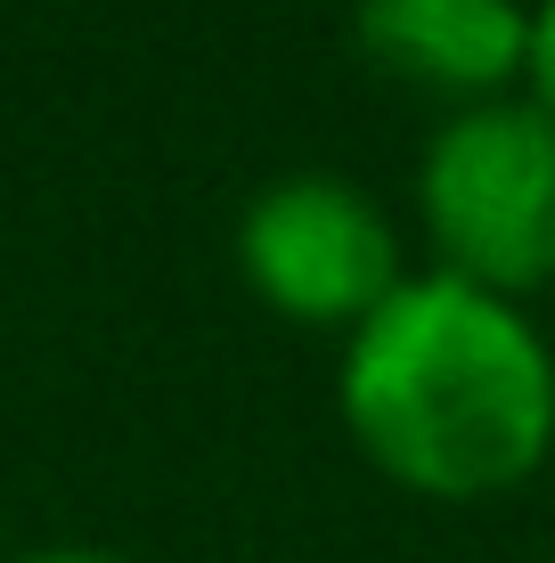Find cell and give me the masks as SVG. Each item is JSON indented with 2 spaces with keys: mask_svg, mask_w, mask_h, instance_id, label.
<instances>
[{
  "mask_svg": "<svg viewBox=\"0 0 555 563\" xmlns=\"http://www.w3.org/2000/svg\"><path fill=\"white\" fill-rule=\"evenodd\" d=\"M335 409L359 457L409 498L482 507L555 457V343L523 302L442 269L343 335Z\"/></svg>",
  "mask_w": 555,
  "mask_h": 563,
  "instance_id": "cell-1",
  "label": "cell"
},
{
  "mask_svg": "<svg viewBox=\"0 0 555 563\" xmlns=\"http://www.w3.org/2000/svg\"><path fill=\"white\" fill-rule=\"evenodd\" d=\"M417 229L442 278L507 302L555 286V114L531 90L449 107L417 155Z\"/></svg>",
  "mask_w": 555,
  "mask_h": 563,
  "instance_id": "cell-2",
  "label": "cell"
},
{
  "mask_svg": "<svg viewBox=\"0 0 555 563\" xmlns=\"http://www.w3.org/2000/svg\"><path fill=\"white\" fill-rule=\"evenodd\" d=\"M237 269L278 319L335 335L368 327L409 286V254L385 205L335 172H286L262 188L237 212Z\"/></svg>",
  "mask_w": 555,
  "mask_h": 563,
  "instance_id": "cell-3",
  "label": "cell"
},
{
  "mask_svg": "<svg viewBox=\"0 0 555 563\" xmlns=\"http://www.w3.org/2000/svg\"><path fill=\"white\" fill-rule=\"evenodd\" d=\"M352 33L392 82L490 107L531 82V0H359Z\"/></svg>",
  "mask_w": 555,
  "mask_h": 563,
  "instance_id": "cell-4",
  "label": "cell"
},
{
  "mask_svg": "<svg viewBox=\"0 0 555 563\" xmlns=\"http://www.w3.org/2000/svg\"><path fill=\"white\" fill-rule=\"evenodd\" d=\"M531 99L555 114V0H531Z\"/></svg>",
  "mask_w": 555,
  "mask_h": 563,
  "instance_id": "cell-5",
  "label": "cell"
},
{
  "mask_svg": "<svg viewBox=\"0 0 555 563\" xmlns=\"http://www.w3.org/2000/svg\"><path fill=\"white\" fill-rule=\"evenodd\" d=\"M16 563H131V555H114V548H33Z\"/></svg>",
  "mask_w": 555,
  "mask_h": 563,
  "instance_id": "cell-6",
  "label": "cell"
},
{
  "mask_svg": "<svg viewBox=\"0 0 555 563\" xmlns=\"http://www.w3.org/2000/svg\"><path fill=\"white\" fill-rule=\"evenodd\" d=\"M0 563H9V555H0Z\"/></svg>",
  "mask_w": 555,
  "mask_h": 563,
  "instance_id": "cell-7",
  "label": "cell"
}]
</instances>
